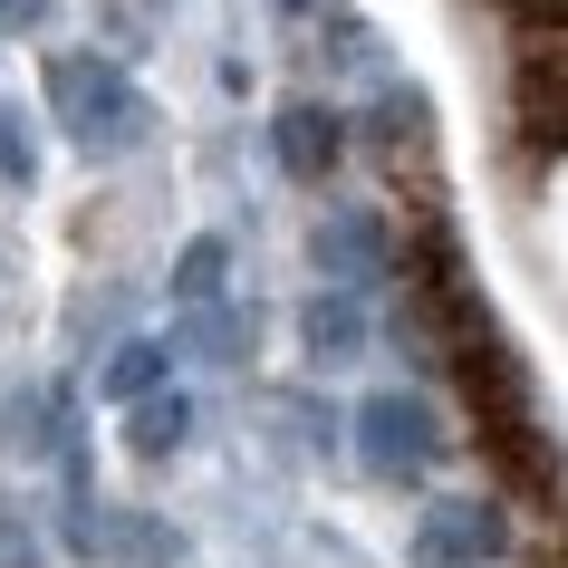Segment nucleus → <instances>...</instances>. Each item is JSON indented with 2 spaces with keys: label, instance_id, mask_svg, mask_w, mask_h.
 <instances>
[{
  "label": "nucleus",
  "instance_id": "14",
  "mask_svg": "<svg viewBox=\"0 0 568 568\" xmlns=\"http://www.w3.org/2000/svg\"><path fill=\"white\" fill-rule=\"evenodd\" d=\"M415 125H424V97L415 88H386V97H376V135H386V145H405Z\"/></svg>",
  "mask_w": 568,
  "mask_h": 568
},
{
  "label": "nucleus",
  "instance_id": "8",
  "mask_svg": "<svg viewBox=\"0 0 568 568\" xmlns=\"http://www.w3.org/2000/svg\"><path fill=\"white\" fill-rule=\"evenodd\" d=\"M300 337H308V357H318V366H347V357L366 347V318H357V300H347V290H328V300H308Z\"/></svg>",
  "mask_w": 568,
  "mask_h": 568
},
{
  "label": "nucleus",
  "instance_id": "6",
  "mask_svg": "<svg viewBox=\"0 0 568 568\" xmlns=\"http://www.w3.org/2000/svg\"><path fill=\"white\" fill-rule=\"evenodd\" d=\"M308 251H318V270H328V280H376V270L395 261L376 212H328V222L308 232Z\"/></svg>",
  "mask_w": 568,
  "mask_h": 568
},
{
  "label": "nucleus",
  "instance_id": "15",
  "mask_svg": "<svg viewBox=\"0 0 568 568\" xmlns=\"http://www.w3.org/2000/svg\"><path fill=\"white\" fill-rule=\"evenodd\" d=\"M0 568H30V520L0 501Z\"/></svg>",
  "mask_w": 568,
  "mask_h": 568
},
{
  "label": "nucleus",
  "instance_id": "5",
  "mask_svg": "<svg viewBox=\"0 0 568 568\" xmlns=\"http://www.w3.org/2000/svg\"><path fill=\"white\" fill-rule=\"evenodd\" d=\"M337 145H347V125L318 106V97H290L280 116H270V154L290 164L300 183H328V164H337Z\"/></svg>",
  "mask_w": 568,
  "mask_h": 568
},
{
  "label": "nucleus",
  "instance_id": "12",
  "mask_svg": "<svg viewBox=\"0 0 568 568\" xmlns=\"http://www.w3.org/2000/svg\"><path fill=\"white\" fill-rule=\"evenodd\" d=\"M174 347H193V357H222V366H232V357H241V318H232L222 300H212V308H193V318H183V337H174Z\"/></svg>",
  "mask_w": 568,
  "mask_h": 568
},
{
  "label": "nucleus",
  "instance_id": "3",
  "mask_svg": "<svg viewBox=\"0 0 568 568\" xmlns=\"http://www.w3.org/2000/svg\"><path fill=\"white\" fill-rule=\"evenodd\" d=\"M68 549L78 559H106V568H174L183 559V530L154 520V510H68Z\"/></svg>",
  "mask_w": 568,
  "mask_h": 568
},
{
  "label": "nucleus",
  "instance_id": "4",
  "mask_svg": "<svg viewBox=\"0 0 568 568\" xmlns=\"http://www.w3.org/2000/svg\"><path fill=\"white\" fill-rule=\"evenodd\" d=\"M501 559V510L491 501H434L415 530V568H481Z\"/></svg>",
  "mask_w": 568,
  "mask_h": 568
},
{
  "label": "nucleus",
  "instance_id": "2",
  "mask_svg": "<svg viewBox=\"0 0 568 568\" xmlns=\"http://www.w3.org/2000/svg\"><path fill=\"white\" fill-rule=\"evenodd\" d=\"M357 453H366V473H376V481H415L424 463L444 453V424H434L424 395L386 386V395H366V405H357Z\"/></svg>",
  "mask_w": 568,
  "mask_h": 568
},
{
  "label": "nucleus",
  "instance_id": "7",
  "mask_svg": "<svg viewBox=\"0 0 568 568\" xmlns=\"http://www.w3.org/2000/svg\"><path fill=\"white\" fill-rule=\"evenodd\" d=\"M520 135H530L539 154H568V49L549 59L539 49L530 78H520Z\"/></svg>",
  "mask_w": 568,
  "mask_h": 568
},
{
  "label": "nucleus",
  "instance_id": "13",
  "mask_svg": "<svg viewBox=\"0 0 568 568\" xmlns=\"http://www.w3.org/2000/svg\"><path fill=\"white\" fill-rule=\"evenodd\" d=\"M0 174H10V183L39 174V135H30V116H20V106H0Z\"/></svg>",
  "mask_w": 568,
  "mask_h": 568
},
{
  "label": "nucleus",
  "instance_id": "11",
  "mask_svg": "<svg viewBox=\"0 0 568 568\" xmlns=\"http://www.w3.org/2000/svg\"><path fill=\"white\" fill-rule=\"evenodd\" d=\"M222 270H232V241H222V232L183 241V261H174V300H183V308H212V300H222Z\"/></svg>",
  "mask_w": 568,
  "mask_h": 568
},
{
  "label": "nucleus",
  "instance_id": "16",
  "mask_svg": "<svg viewBox=\"0 0 568 568\" xmlns=\"http://www.w3.org/2000/svg\"><path fill=\"white\" fill-rule=\"evenodd\" d=\"M49 10H59V0H0V30H39Z\"/></svg>",
  "mask_w": 568,
  "mask_h": 568
},
{
  "label": "nucleus",
  "instance_id": "9",
  "mask_svg": "<svg viewBox=\"0 0 568 568\" xmlns=\"http://www.w3.org/2000/svg\"><path fill=\"white\" fill-rule=\"evenodd\" d=\"M183 434H193V405H183V395H145V405H125V453H135V463H164Z\"/></svg>",
  "mask_w": 568,
  "mask_h": 568
},
{
  "label": "nucleus",
  "instance_id": "10",
  "mask_svg": "<svg viewBox=\"0 0 568 568\" xmlns=\"http://www.w3.org/2000/svg\"><path fill=\"white\" fill-rule=\"evenodd\" d=\"M164 366H174V347H154V337H135V347H116V357H106L97 395H106V405H145V395H164Z\"/></svg>",
  "mask_w": 568,
  "mask_h": 568
},
{
  "label": "nucleus",
  "instance_id": "1",
  "mask_svg": "<svg viewBox=\"0 0 568 568\" xmlns=\"http://www.w3.org/2000/svg\"><path fill=\"white\" fill-rule=\"evenodd\" d=\"M49 97H59L68 135L88 154H116L145 135V97H135V78L125 68H106L97 49H68V59H49Z\"/></svg>",
  "mask_w": 568,
  "mask_h": 568
},
{
  "label": "nucleus",
  "instance_id": "17",
  "mask_svg": "<svg viewBox=\"0 0 568 568\" xmlns=\"http://www.w3.org/2000/svg\"><path fill=\"white\" fill-rule=\"evenodd\" d=\"M290 10H318V0H290Z\"/></svg>",
  "mask_w": 568,
  "mask_h": 568
}]
</instances>
